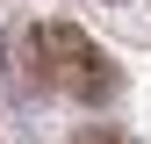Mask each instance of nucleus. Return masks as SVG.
<instances>
[{
    "instance_id": "f03ea898",
    "label": "nucleus",
    "mask_w": 151,
    "mask_h": 144,
    "mask_svg": "<svg viewBox=\"0 0 151 144\" xmlns=\"http://www.w3.org/2000/svg\"><path fill=\"white\" fill-rule=\"evenodd\" d=\"M72 144H129V137H122V130H101V122H93V130H79Z\"/></svg>"
},
{
    "instance_id": "f257e3e1",
    "label": "nucleus",
    "mask_w": 151,
    "mask_h": 144,
    "mask_svg": "<svg viewBox=\"0 0 151 144\" xmlns=\"http://www.w3.org/2000/svg\"><path fill=\"white\" fill-rule=\"evenodd\" d=\"M22 43H29V65H36V79H43L50 94H72V101H86V108H101V101H115V94H122L115 58H108V50L93 43L79 22L22 29Z\"/></svg>"
}]
</instances>
